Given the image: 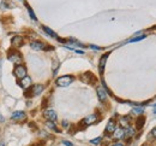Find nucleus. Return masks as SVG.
Masks as SVG:
<instances>
[{"label": "nucleus", "instance_id": "obj_1", "mask_svg": "<svg viewBox=\"0 0 156 146\" xmlns=\"http://www.w3.org/2000/svg\"><path fill=\"white\" fill-rule=\"evenodd\" d=\"M7 59L11 63H13L15 65H20V64H23V62H24L22 53H20L18 50H13V48L7 52Z\"/></svg>", "mask_w": 156, "mask_h": 146}, {"label": "nucleus", "instance_id": "obj_2", "mask_svg": "<svg viewBox=\"0 0 156 146\" xmlns=\"http://www.w3.org/2000/svg\"><path fill=\"white\" fill-rule=\"evenodd\" d=\"M98 121H100V115L95 112V114H91V115L84 117V118L80 121L79 125H84V127H89V125H95V123H98Z\"/></svg>", "mask_w": 156, "mask_h": 146}, {"label": "nucleus", "instance_id": "obj_3", "mask_svg": "<svg viewBox=\"0 0 156 146\" xmlns=\"http://www.w3.org/2000/svg\"><path fill=\"white\" fill-rule=\"evenodd\" d=\"M43 89H44L43 84H34V86H31L29 89L25 91V95H27L28 98L36 97V95H39V94H41V93L43 92Z\"/></svg>", "mask_w": 156, "mask_h": 146}, {"label": "nucleus", "instance_id": "obj_4", "mask_svg": "<svg viewBox=\"0 0 156 146\" xmlns=\"http://www.w3.org/2000/svg\"><path fill=\"white\" fill-rule=\"evenodd\" d=\"M73 80H75V77L72 75H64V76H60L59 79H57L55 84L59 87H67L73 82Z\"/></svg>", "mask_w": 156, "mask_h": 146}, {"label": "nucleus", "instance_id": "obj_5", "mask_svg": "<svg viewBox=\"0 0 156 146\" xmlns=\"http://www.w3.org/2000/svg\"><path fill=\"white\" fill-rule=\"evenodd\" d=\"M27 73H28V70H27V66H25L24 64L16 65L15 69H13V75H15V77H16L18 81H20V79H23V77L27 76Z\"/></svg>", "mask_w": 156, "mask_h": 146}, {"label": "nucleus", "instance_id": "obj_6", "mask_svg": "<svg viewBox=\"0 0 156 146\" xmlns=\"http://www.w3.org/2000/svg\"><path fill=\"white\" fill-rule=\"evenodd\" d=\"M117 127H118L117 120H115V118H111V120L108 121L107 125H106V128H105V134L111 137V135L113 134V132L117 129Z\"/></svg>", "mask_w": 156, "mask_h": 146}, {"label": "nucleus", "instance_id": "obj_7", "mask_svg": "<svg viewBox=\"0 0 156 146\" xmlns=\"http://www.w3.org/2000/svg\"><path fill=\"white\" fill-rule=\"evenodd\" d=\"M43 116L47 121H52V122H55L58 120V115L57 112L53 110V109H44L43 110Z\"/></svg>", "mask_w": 156, "mask_h": 146}, {"label": "nucleus", "instance_id": "obj_8", "mask_svg": "<svg viewBox=\"0 0 156 146\" xmlns=\"http://www.w3.org/2000/svg\"><path fill=\"white\" fill-rule=\"evenodd\" d=\"M23 45H24V38L20 36V35H15L11 39V46H12L13 50H18Z\"/></svg>", "mask_w": 156, "mask_h": 146}, {"label": "nucleus", "instance_id": "obj_9", "mask_svg": "<svg viewBox=\"0 0 156 146\" xmlns=\"http://www.w3.org/2000/svg\"><path fill=\"white\" fill-rule=\"evenodd\" d=\"M113 140H125V129L121 127H117V129L111 135Z\"/></svg>", "mask_w": 156, "mask_h": 146}, {"label": "nucleus", "instance_id": "obj_10", "mask_svg": "<svg viewBox=\"0 0 156 146\" xmlns=\"http://www.w3.org/2000/svg\"><path fill=\"white\" fill-rule=\"evenodd\" d=\"M96 93H98V98L101 103H106L107 99H108V94H107V91L102 87V86H98L96 88Z\"/></svg>", "mask_w": 156, "mask_h": 146}, {"label": "nucleus", "instance_id": "obj_11", "mask_svg": "<svg viewBox=\"0 0 156 146\" xmlns=\"http://www.w3.org/2000/svg\"><path fill=\"white\" fill-rule=\"evenodd\" d=\"M18 84H20L24 91H27V89H29V88L33 86V80H31V77H30V76H28V75H27L25 77L20 79V81H18Z\"/></svg>", "mask_w": 156, "mask_h": 146}, {"label": "nucleus", "instance_id": "obj_12", "mask_svg": "<svg viewBox=\"0 0 156 146\" xmlns=\"http://www.w3.org/2000/svg\"><path fill=\"white\" fill-rule=\"evenodd\" d=\"M27 118V114L24 111H15L11 114V120L15 122H22Z\"/></svg>", "mask_w": 156, "mask_h": 146}, {"label": "nucleus", "instance_id": "obj_13", "mask_svg": "<svg viewBox=\"0 0 156 146\" xmlns=\"http://www.w3.org/2000/svg\"><path fill=\"white\" fill-rule=\"evenodd\" d=\"M47 47V45L44 42L40 41V40H34L30 42V48L34 51H44Z\"/></svg>", "mask_w": 156, "mask_h": 146}, {"label": "nucleus", "instance_id": "obj_14", "mask_svg": "<svg viewBox=\"0 0 156 146\" xmlns=\"http://www.w3.org/2000/svg\"><path fill=\"white\" fill-rule=\"evenodd\" d=\"M117 123H119V127L125 129V128L131 125V118L129 116H121V117H119V121H118Z\"/></svg>", "mask_w": 156, "mask_h": 146}, {"label": "nucleus", "instance_id": "obj_15", "mask_svg": "<svg viewBox=\"0 0 156 146\" xmlns=\"http://www.w3.org/2000/svg\"><path fill=\"white\" fill-rule=\"evenodd\" d=\"M136 133H137V129H136V127H133V125H130V127L125 128V139H126V140L132 139V138L136 135Z\"/></svg>", "mask_w": 156, "mask_h": 146}, {"label": "nucleus", "instance_id": "obj_16", "mask_svg": "<svg viewBox=\"0 0 156 146\" xmlns=\"http://www.w3.org/2000/svg\"><path fill=\"white\" fill-rule=\"evenodd\" d=\"M108 56H109V52H108V53H106V54H103V56L101 57V59H100L98 71H100V74H101V75H102V74H103V71H105V66H106V63H107V58H108Z\"/></svg>", "mask_w": 156, "mask_h": 146}, {"label": "nucleus", "instance_id": "obj_17", "mask_svg": "<svg viewBox=\"0 0 156 146\" xmlns=\"http://www.w3.org/2000/svg\"><path fill=\"white\" fill-rule=\"evenodd\" d=\"M42 29H43V30H44V33H46V34H48V35H49L51 38H54V39H57V40L59 39L58 34H57L55 32H53V30H52L51 28H48V27L43 25V27H42Z\"/></svg>", "mask_w": 156, "mask_h": 146}, {"label": "nucleus", "instance_id": "obj_18", "mask_svg": "<svg viewBox=\"0 0 156 146\" xmlns=\"http://www.w3.org/2000/svg\"><path fill=\"white\" fill-rule=\"evenodd\" d=\"M46 127H47L48 129H51V130L57 132V133H59V132H60V129H58V128H57L55 122H52V121H46Z\"/></svg>", "mask_w": 156, "mask_h": 146}, {"label": "nucleus", "instance_id": "obj_19", "mask_svg": "<svg viewBox=\"0 0 156 146\" xmlns=\"http://www.w3.org/2000/svg\"><path fill=\"white\" fill-rule=\"evenodd\" d=\"M144 122H145V118L143 116H139L138 118L136 120V129H142V127L144 125Z\"/></svg>", "mask_w": 156, "mask_h": 146}, {"label": "nucleus", "instance_id": "obj_20", "mask_svg": "<svg viewBox=\"0 0 156 146\" xmlns=\"http://www.w3.org/2000/svg\"><path fill=\"white\" fill-rule=\"evenodd\" d=\"M143 112H144V107H142V106L132 107V114H135V115H142Z\"/></svg>", "mask_w": 156, "mask_h": 146}, {"label": "nucleus", "instance_id": "obj_21", "mask_svg": "<svg viewBox=\"0 0 156 146\" xmlns=\"http://www.w3.org/2000/svg\"><path fill=\"white\" fill-rule=\"evenodd\" d=\"M25 6H27V9H28V13H29V16L31 17V20H34L35 22H37V18H36V16H35V13H34V11L31 10V7L28 5V4H25Z\"/></svg>", "mask_w": 156, "mask_h": 146}, {"label": "nucleus", "instance_id": "obj_22", "mask_svg": "<svg viewBox=\"0 0 156 146\" xmlns=\"http://www.w3.org/2000/svg\"><path fill=\"white\" fill-rule=\"evenodd\" d=\"M108 146H126V144L122 140H113Z\"/></svg>", "mask_w": 156, "mask_h": 146}, {"label": "nucleus", "instance_id": "obj_23", "mask_svg": "<svg viewBox=\"0 0 156 146\" xmlns=\"http://www.w3.org/2000/svg\"><path fill=\"white\" fill-rule=\"evenodd\" d=\"M101 141H102V137H98V138H95V139H91V140H90V144L98 146V145H100Z\"/></svg>", "mask_w": 156, "mask_h": 146}, {"label": "nucleus", "instance_id": "obj_24", "mask_svg": "<svg viewBox=\"0 0 156 146\" xmlns=\"http://www.w3.org/2000/svg\"><path fill=\"white\" fill-rule=\"evenodd\" d=\"M143 39H145V35H139V36H135V38H132V39H130L127 42H138L140 41V40H143Z\"/></svg>", "mask_w": 156, "mask_h": 146}, {"label": "nucleus", "instance_id": "obj_25", "mask_svg": "<svg viewBox=\"0 0 156 146\" xmlns=\"http://www.w3.org/2000/svg\"><path fill=\"white\" fill-rule=\"evenodd\" d=\"M61 125H62L65 129H67V128H69V125H70V123H69L67 121H65V120H64V121L61 122Z\"/></svg>", "mask_w": 156, "mask_h": 146}, {"label": "nucleus", "instance_id": "obj_26", "mask_svg": "<svg viewBox=\"0 0 156 146\" xmlns=\"http://www.w3.org/2000/svg\"><path fill=\"white\" fill-rule=\"evenodd\" d=\"M150 137H153V139H156V127L150 132Z\"/></svg>", "mask_w": 156, "mask_h": 146}, {"label": "nucleus", "instance_id": "obj_27", "mask_svg": "<svg viewBox=\"0 0 156 146\" xmlns=\"http://www.w3.org/2000/svg\"><path fill=\"white\" fill-rule=\"evenodd\" d=\"M89 47H90L91 50H94V51H100V50H101V48H100L98 46H95V45H90Z\"/></svg>", "mask_w": 156, "mask_h": 146}, {"label": "nucleus", "instance_id": "obj_28", "mask_svg": "<svg viewBox=\"0 0 156 146\" xmlns=\"http://www.w3.org/2000/svg\"><path fill=\"white\" fill-rule=\"evenodd\" d=\"M62 144H64L65 146H73V144H72L71 141H67V140H64V141H62Z\"/></svg>", "mask_w": 156, "mask_h": 146}, {"label": "nucleus", "instance_id": "obj_29", "mask_svg": "<svg viewBox=\"0 0 156 146\" xmlns=\"http://www.w3.org/2000/svg\"><path fill=\"white\" fill-rule=\"evenodd\" d=\"M4 121H5V118H4V117H2V115L0 114V122H4Z\"/></svg>", "mask_w": 156, "mask_h": 146}, {"label": "nucleus", "instance_id": "obj_30", "mask_svg": "<svg viewBox=\"0 0 156 146\" xmlns=\"http://www.w3.org/2000/svg\"><path fill=\"white\" fill-rule=\"evenodd\" d=\"M153 112H154V114H156V104H155V106H154V110H153Z\"/></svg>", "mask_w": 156, "mask_h": 146}, {"label": "nucleus", "instance_id": "obj_31", "mask_svg": "<svg viewBox=\"0 0 156 146\" xmlns=\"http://www.w3.org/2000/svg\"><path fill=\"white\" fill-rule=\"evenodd\" d=\"M0 146H6V144L5 143H0Z\"/></svg>", "mask_w": 156, "mask_h": 146}, {"label": "nucleus", "instance_id": "obj_32", "mask_svg": "<svg viewBox=\"0 0 156 146\" xmlns=\"http://www.w3.org/2000/svg\"><path fill=\"white\" fill-rule=\"evenodd\" d=\"M143 146H149V145H143Z\"/></svg>", "mask_w": 156, "mask_h": 146}]
</instances>
